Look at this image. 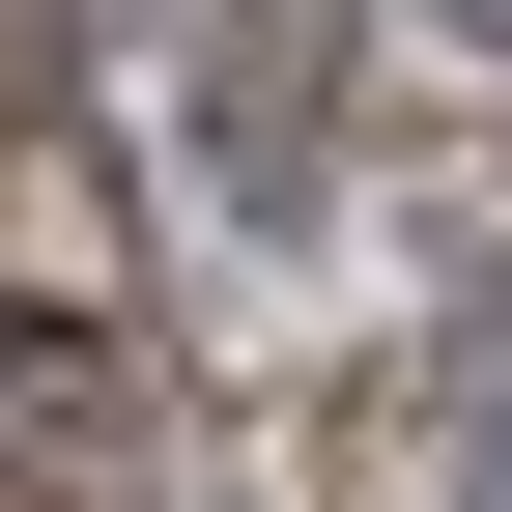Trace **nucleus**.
<instances>
[{"label":"nucleus","instance_id":"obj_1","mask_svg":"<svg viewBox=\"0 0 512 512\" xmlns=\"http://www.w3.org/2000/svg\"><path fill=\"white\" fill-rule=\"evenodd\" d=\"M427 29H456V57H512V0H427Z\"/></svg>","mask_w":512,"mask_h":512},{"label":"nucleus","instance_id":"obj_2","mask_svg":"<svg viewBox=\"0 0 512 512\" xmlns=\"http://www.w3.org/2000/svg\"><path fill=\"white\" fill-rule=\"evenodd\" d=\"M456 512H512V399H484V484H456Z\"/></svg>","mask_w":512,"mask_h":512}]
</instances>
